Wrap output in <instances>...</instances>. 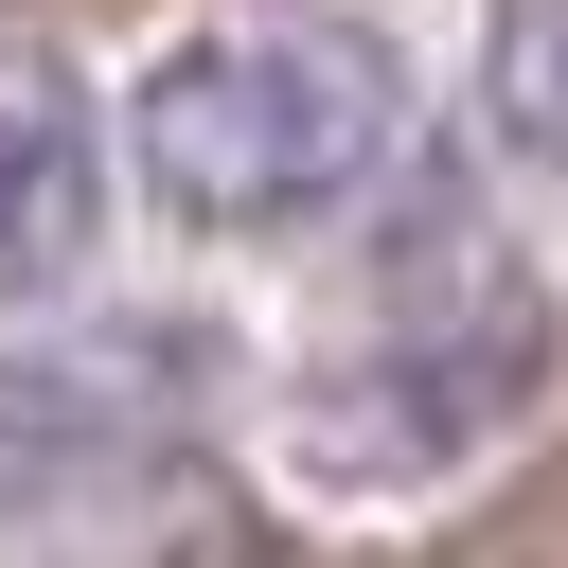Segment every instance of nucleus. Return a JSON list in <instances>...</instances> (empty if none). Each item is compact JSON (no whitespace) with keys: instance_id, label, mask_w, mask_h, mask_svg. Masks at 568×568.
<instances>
[{"instance_id":"obj_1","label":"nucleus","mask_w":568,"mask_h":568,"mask_svg":"<svg viewBox=\"0 0 568 568\" xmlns=\"http://www.w3.org/2000/svg\"><path fill=\"white\" fill-rule=\"evenodd\" d=\"M142 178L195 213V231H302V213H337L373 160H390V124H408V71H390V36H355V18H213V36H178L160 71H142Z\"/></svg>"},{"instance_id":"obj_2","label":"nucleus","mask_w":568,"mask_h":568,"mask_svg":"<svg viewBox=\"0 0 568 568\" xmlns=\"http://www.w3.org/2000/svg\"><path fill=\"white\" fill-rule=\"evenodd\" d=\"M532 390H550V284H532L479 213H426L408 266L373 284L355 355L302 373V462H320V479H426V462L497 444Z\"/></svg>"},{"instance_id":"obj_3","label":"nucleus","mask_w":568,"mask_h":568,"mask_svg":"<svg viewBox=\"0 0 568 568\" xmlns=\"http://www.w3.org/2000/svg\"><path fill=\"white\" fill-rule=\"evenodd\" d=\"M89 213H106L89 89H71L53 53H0V302H18V284H71V266H89Z\"/></svg>"},{"instance_id":"obj_4","label":"nucleus","mask_w":568,"mask_h":568,"mask_svg":"<svg viewBox=\"0 0 568 568\" xmlns=\"http://www.w3.org/2000/svg\"><path fill=\"white\" fill-rule=\"evenodd\" d=\"M497 124L568 160V0H497Z\"/></svg>"}]
</instances>
